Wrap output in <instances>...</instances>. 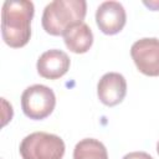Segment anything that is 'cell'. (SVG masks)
<instances>
[{
    "label": "cell",
    "mask_w": 159,
    "mask_h": 159,
    "mask_svg": "<svg viewBox=\"0 0 159 159\" xmlns=\"http://www.w3.org/2000/svg\"><path fill=\"white\" fill-rule=\"evenodd\" d=\"M35 7L27 0H6L1 11V36L14 48L25 46L31 37V20Z\"/></svg>",
    "instance_id": "6da1fadb"
},
{
    "label": "cell",
    "mask_w": 159,
    "mask_h": 159,
    "mask_svg": "<svg viewBox=\"0 0 159 159\" xmlns=\"http://www.w3.org/2000/svg\"><path fill=\"white\" fill-rule=\"evenodd\" d=\"M87 12L84 0H55L46 5L42 14V27L52 35H63L70 27L83 22Z\"/></svg>",
    "instance_id": "7a4b0ae2"
},
{
    "label": "cell",
    "mask_w": 159,
    "mask_h": 159,
    "mask_svg": "<svg viewBox=\"0 0 159 159\" xmlns=\"http://www.w3.org/2000/svg\"><path fill=\"white\" fill-rule=\"evenodd\" d=\"M65 142L56 134L35 132L26 135L20 144L22 159H62Z\"/></svg>",
    "instance_id": "3957f363"
},
{
    "label": "cell",
    "mask_w": 159,
    "mask_h": 159,
    "mask_svg": "<svg viewBox=\"0 0 159 159\" xmlns=\"http://www.w3.org/2000/svg\"><path fill=\"white\" fill-rule=\"evenodd\" d=\"M56 106L53 91L43 84H32L21 94V108L30 119L40 120L48 117Z\"/></svg>",
    "instance_id": "277c9868"
},
{
    "label": "cell",
    "mask_w": 159,
    "mask_h": 159,
    "mask_svg": "<svg viewBox=\"0 0 159 159\" xmlns=\"http://www.w3.org/2000/svg\"><path fill=\"white\" fill-rule=\"evenodd\" d=\"M132 58L137 68L145 76H159V40L144 37L135 41L130 48Z\"/></svg>",
    "instance_id": "5b68a950"
},
{
    "label": "cell",
    "mask_w": 159,
    "mask_h": 159,
    "mask_svg": "<svg viewBox=\"0 0 159 159\" xmlns=\"http://www.w3.org/2000/svg\"><path fill=\"white\" fill-rule=\"evenodd\" d=\"M127 15L123 5L118 1H104L96 11V22L99 30L106 35L118 34L125 25Z\"/></svg>",
    "instance_id": "8992f818"
},
{
    "label": "cell",
    "mask_w": 159,
    "mask_h": 159,
    "mask_svg": "<svg viewBox=\"0 0 159 159\" xmlns=\"http://www.w3.org/2000/svg\"><path fill=\"white\" fill-rule=\"evenodd\" d=\"M127 93V82L125 78L117 72H108L103 75L97 84V94L99 101L108 106L113 107L120 103Z\"/></svg>",
    "instance_id": "52a82bcc"
},
{
    "label": "cell",
    "mask_w": 159,
    "mask_h": 159,
    "mask_svg": "<svg viewBox=\"0 0 159 159\" xmlns=\"http://www.w3.org/2000/svg\"><path fill=\"white\" fill-rule=\"evenodd\" d=\"M70 57L62 50L52 48L43 52L37 60V72L41 77L47 80H57L67 73L70 70Z\"/></svg>",
    "instance_id": "ba28073f"
},
{
    "label": "cell",
    "mask_w": 159,
    "mask_h": 159,
    "mask_svg": "<svg viewBox=\"0 0 159 159\" xmlns=\"http://www.w3.org/2000/svg\"><path fill=\"white\" fill-rule=\"evenodd\" d=\"M63 41L70 51L75 53H84L93 43V34L87 24L81 22L70 27L63 34Z\"/></svg>",
    "instance_id": "9c48e42d"
},
{
    "label": "cell",
    "mask_w": 159,
    "mask_h": 159,
    "mask_svg": "<svg viewBox=\"0 0 159 159\" xmlns=\"http://www.w3.org/2000/svg\"><path fill=\"white\" fill-rule=\"evenodd\" d=\"M73 159H108V153L103 143L93 138H86L76 144Z\"/></svg>",
    "instance_id": "30bf717a"
},
{
    "label": "cell",
    "mask_w": 159,
    "mask_h": 159,
    "mask_svg": "<svg viewBox=\"0 0 159 159\" xmlns=\"http://www.w3.org/2000/svg\"><path fill=\"white\" fill-rule=\"evenodd\" d=\"M122 159H153V157L145 152H132L125 154Z\"/></svg>",
    "instance_id": "8fae6325"
},
{
    "label": "cell",
    "mask_w": 159,
    "mask_h": 159,
    "mask_svg": "<svg viewBox=\"0 0 159 159\" xmlns=\"http://www.w3.org/2000/svg\"><path fill=\"white\" fill-rule=\"evenodd\" d=\"M144 5H147L148 7L153 9V10H159V2H144Z\"/></svg>",
    "instance_id": "7c38bea8"
},
{
    "label": "cell",
    "mask_w": 159,
    "mask_h": 159,
    "mask_svg": "<svg viewBox=\"0 0 159 159\" xmlns=\"http://www.w3.org/2000/svg\"><path fill=\"white\" fill-rule=\"evenodd\" d=\"M157 152H158V154H159V142L157 143Z\"/></svg>",
    "instance_id": "4fadbf2b"
}]
</instances>
